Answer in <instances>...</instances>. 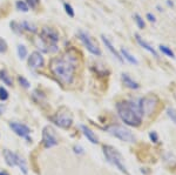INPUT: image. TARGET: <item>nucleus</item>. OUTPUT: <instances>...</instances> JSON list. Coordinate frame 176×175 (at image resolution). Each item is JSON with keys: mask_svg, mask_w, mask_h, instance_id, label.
Returning <instances> with one entry per match:
<instances>
[{"mask_svg": "<svg viewBox=\"0 0 176 175\" xmlns=\"http://www.w3.org/2000/svg\"><path fill=\"white\" fill-rule=\"evenodd\" d=\"M49 69L62 85H70L74 80L75 65L72 59L53 58L49 62Z\"/></svg>", "mask_w": 176, "mask_h": 175, "instance_id": "1", "label": "nucleus"}, {"mask_svg": "<svg viewBox=\"0 0 176 175\" xmlns=\"http://www.w3.org/2000/svg\"><path fill=\"white\" fill-rule=\"evenodd\" d=\"M116 109L119 117L126 125L132 127H138L141 125L143 115L140 109L139 104L134 101H121L116 104Z\"/></svg>", "mask_w": 176, "mask_h": 175, "instance_id": "2", "label": "nucleus"}, {"mask_svg": "<svg viewBox=\"0 0 176 175\" xmlns=\"http://www.w3.org/2000/svg\"><path fill=\"white\" fill-rule=\"evenodd\" d=\"M103 154H105V158L107 159V161L109 163H112L114 167H116L121 173H123L124 175H130L126 164L123 162L122 155L119 153L117 149H115L112 146H103Z\"/></svg>", "mask_w": 176, "mask_h": 175, "instance_id": "3", "label": "nucleus"}, {"mask_svg": "<svg viewBox=\"0 0 176 175\" xmlns=\"http://www.w3.org/2000/svg\"><path fill=\"white\" fill-rule=\"evenodd\" d=\"M159 104L160 101L156 95H147L142 98L139 102V107L142 112V115H146V117L153 115L157 109Z\"/></svg>", "mask_w": 176, "mask_h": 175, "instance_id": "4", "label": "nucleus"}, {"mask_svg": "<svg viewBox=\"0 0 176 175\" xmlns=\"http://www.w3.org/2000/svg\"><path fill=\"white\" fill-rule=\"evenodd\" d=\"M107 132L113 136L120 139L121 141H124V142H134L135 141L133 133L130 132L128 128H124L122 126H117V125L111 126V127L107 128Z\"/></svg>", "mask_w": 176, "mask_h": 175, "instance_id": "5", "label": "nucleus"}, {"mask_svg": "<svg viewBox=\"0 0 176 175\" xmlns=\"http://www.w3.org/2000/svg\"><path fill=\"white\" fill-rule=\"evenodd\" d=\"M4 158H5L6 163L11 167H14V166H18L20 170H22L24 174H27V166L25 160L22 159L20 155L13 153L12 150H8V149H5L4 150Z\"/></svg>", "mask_w": 176, "mask_h": 175, "instance_id": "6", "label": "nucleus"}, {"mask_svg": "<svg viewBox=\"0 0 176 175\" xmlns=\"http://www.w3.org/2000/svg\"><path fill=\"white\" fill-rule=\"evenodd\" d=\"M53 121L55 122V125H58L59 127L70 128L72 126V122H73V117H72V114L70 113V111H67L66 108H61L55 114V117H53Z\"/></svg>", "mask_w": 176, "mask_h": 175, "instance_id": "7", "label": "nucleus"}, {"mask_svg": "<svg viewBox=\"0 0 176 175\" xmlns=\"http://www.w3.org/2000/svg\"><path fill=\"white\" fill-rule=\"evenodd\" d=\"M79 35H80L81 41L83 43L85 47L87 48L92 54H94V55H101V51H100V48L97 46L96 41L88 34V33L83 32V31H80V32H79Z\"/></svg>", "mask_w": 176, "mask_h": 175, "instance_id": "8", "label": "nucleus"}, {"mask_svg": "<svg viewBox=\"0 0 176 175\" xmlns=\"http://www.w3.org/2000/svg\"><path fill=\"white\" fill-rule=\"evenodd\" d=\"M43 143L46 148L54 147L59 143V139L56 133L51 126H46L43 131Z\"/></svg>", "mask_w": 176, "mask_h": 175, "instance_id": "9", "label": "nucleus"}, {"mask_svg": "<svg viewBox=\"0 0 176 175\" xmlns=\"http://www.w3.org/2000/svg\"><path fill=\"white\" fill-rule=\"evenodd\" d=\"M40 41L43 43L46 46H51V45H55L59 41V34L58 32L51 28V27H43L41 34H40Z\"/></svg>", "mask_w": 176, "mask_h": 175, "instance_id": "10", "label": "nucleus"}, {"mask_svg": "<svg viewBox=\"0 0 176 175\" xmlns=\"http://www.w3.org/2000/svg\"><path fill=\"white\" fill-rule=\"evenodd\" d=\"M10 127L12 128V131L16 133V135H19V136H21V138H25L26 140L29 141L28 134L31 133V129L27 127L26 125L19 123V122H11V123H10Z\"/></svg>", "mask_w": 176, "mask_h": 175, "instance_id": "11", "label": "nucleus"}, {"mask_svg": "<svg viewBox=\"0 0 176 175\" xmlns=\"http://www.w3.org/2000/svg\"><path fill=\"white\" fill-rule=\"evenodd\" d=\"M28 65L31 68H40L43 65V57L40 52H33L28 59Z\"/></svg>", "mask_w": 176, "mask_h": 175, "instance_id": "12", "label": "nucleus"}, {"mask_svg": "<svg viewBox=\"0 0 176 175\" xmlns=\"http://www.w3.org/2000/svg\"><path fill=\"white\" fill-rule=\"evenodd\" d=\"M135 38H136V41L139 43V45L141 46V47L144 48L146 51H148V52H149L150 54H153V55H154V57H155L156 59H159V54H157V52H156L154 48L150 46L149 44L147 43V41H144L143 39L140 37L139 34H135Z\"/></svg>", "mask_w": 176, "mask_h": 175, "instance_id": "13", "label": "nucleus"}, {"mask_svg": "<svg viewBox=\"0 0 176 175\" xmlns=\"http://www.w3.org/2000/svg\"><path fill=\"white\" fill-rule=\"evenodd\" d=\"M101 39H102V41H103V44L106 45V47L108 48V51H111L113 55H114V57H115V58H116L119 61H121V62H122V61H123L122 57H121V55H120V53H119L116 49H115V47L112 45V43H111V41H109V40H108V39H107L105 35H102Z\"/></svg>", "mask_w": 176, "mask_h": 175, "instance_id": "14", "label": "nucleus"}, {"mask_svg": "<svg viewBox=\"0 0 176 175\" xmlns=\"http://www.w3.org/2000/svg\"><path fill=\"white\" fill-rule=\"evenodd\" d=\"M81 129H82V132H83V135H85L86 138L88 139V140H89L92 143H97V142H99V139H97V136L95 135V133L93 132L91 128H88L87 126L82 125V126H81Z\"/></svg>", "mask_w": 176, "mask_h": 175, "instance_id": "15", "label": "nucleus"}, {"mask_svg": "<svg viewBox=\"0 0 176 175\" xmlns=\"http://www.w3.org/2000/svg\"><path fill=\"white\" fill-rule=\"evenodd\" d=\"M122 81L123 84L127 86L128 88H132V90H138L140 88V85L136 82V81H134L128 74H122Z\"/></svg>", "mask_w": 176, "mask_h": 175, "instance_id": "16", "label": "nucleus"}, {"mask_svg": "<svg viewBox=\"0 0 176 175\" xmlns=\"http://www.w3.org/2000/svg\"><path fill=\"white\" fill-rule=\"evenodd\" d=\"M0 80L7 86L13 85V80H12L11 75L8 74V72H7L6 69H1V71H0Z\"/></svg>", "mask_w": 176, "mask_h": 175, "instance_id": "17", "label": "nucleus"}, {"mask_svg": "<svg viewBox=\"0 0 176 175\" xmlns=\"http://www.w3.org/2000/svg\"><path fill=\"white\" fill-rule=\"evenodd\" d=\"M121 54H122L123 58L126 59V60H127L128 62H130V64H134V65L139 64V61L136 60V58H135V57H133V55L129 53V52L127 51V49H126V48H122V49H121Z\"/></svg>", "mask_w": 176, "mask_h": 175, "instance_id": "18", "label": "nucleus"}, {"mask_svg": "<svg viewBox=\"0 0 176 175\" xmlns=\"http://www.w3.org/2000/svg\"><path fill=\"white\" fill-rule=\"evenodd\" d=\"M20 26L24 28V30H26L27 32H31V33H34L37 32V26L33 24V22H29V21H22L20 24Z\"/></svg>", "mask_w": 176, "mask_h": 175, "instance_id": "19", "label": "nucleus"}, {"mask_svg": "<svg viewBox=\"0 0 176 175\" xmlns=\"http://www.w3.org/2000/svg\"><path fill=\"white\" fill-rule=\"evenodd\" d=\"M160 51L165 54V55H167V57L175 59V53H174V52H173L168 46H165V45H160Z\"/></svg>", "mask_w": 176, "mask_h": 175, "instance_id": "20", "label": "nucleus"}, {"mask_svg": "<svg viewBox=\"0 0 176 175\" xmlns=\"http://www.w3.org/2000/svg\"><path fill=\"white\" fill-rule=\"evenodd\" d=\"M134 20H135V22H136V25L139 26L140 30H143L144 27H146V24H144L143 19L140 16V14H134Z\"/></svg>", "mask_w": 176, "mask_h": 175, "instance_id": "21", "label": "nucleus"}, {"mask_svg": "<svg viewBox=\"0 0 176 175\" xmlns=\"http://www.w3.org/2000/svg\"><path fill=\"white\" fill-rule=\"evenodd\" d=\"M18 54H19L20 59H25L27 57V48L24 45H19L18 46Z\"/></svg>", "mask_w": 176, "mask_h": 175, "instance_id": "22", "label": "nucleus"}, {"mask_svg": "<svg viewBox=\"0 0 176 175\" xmlns=\"http://www.w3.org/2000/svg\"><path fill=\"white\" fill-rule=\"evenodd\" d=\"M16 8L19 10V11H22V12H27L28 11V5H27L25 1H22V0H19V1H16Z\"/></svg>", "mask_w": 176, "mask_h": 175, "instance_id": "23", "label": "nucleus"}, {"mask_svg": "<svg viewBox=\"0 0 176 175\" xmlns=\"http://www.w3.org/2000/svg\"><path fill=\"white\" fill-rule=\"evenodd\" d=\"M167 114H168V117H170L171 120L176 123V109H174V108H168V109H167Z\"/></svg>", "mask_w": 176, "mask_h": 175, "instance_id": "24", "label": "nucleus"}, {"mask_svg": "<svg viewBox=\"0 0 176 175\" xmlns=\"http://www.w3.org/2000/svg\"><path fill=\"white\" fill-rule=\"evenodd\" d=\"M0 99L2 101H5L8 99V92L4 88V87H0Z\"/></svg>", "mask_w": 176, "mask_h": 175, "instance_id": "25", "label": "nucleus"}, {"mask_svg": "<svg viewBox=\"0 0 176 175\" xmlns=\"http://www.w3.org/2000/svg\"><path fill=\"white\" fill-rule=\"evenodd\" d=\"M65 10H66V13H67L70 18L74 16V11H73V8H72V6H70V4H67V2L65 4Z\"/></svg>", "mask_w": 176, "mask_h": 175, "instance_id": "26", "label": "nucleus"}, {"mask_svg": "<svg viewBox=\"0 0 176 175\" xmlns=\"http://www.w3.org/2000/svg\"><path fill=\"white\" fill-rule=\"evenodd\" d=\"M6 51H7V44L4 39L0 38V53H5Z\"/></svg>", "mask_w": 176, "mask_h": 175, "instance_id": "27", "label": "nucleus"}, {"mask_svg": "<svg viewBox=\"0 0 176 175\" xmlns=\"http://www.w3.org/2000/svg\"><path fill=\"white\" fill-rule=\"evenodd\" d=\"M18 80H19V82H20V85H21L22 87H25V88H29V82H28L24 76H19Z\"/></svg>", "mask_w": 176, "mask_h": 175, "instance_id": "28", "label": "nucleus"}, {"mask_svg": "<svg viewBox=\"0 0 176 175\" xmlns=\"http://www.w3.org/2000/svg\"><path fill=\"white\" fill-rule=\"evenodd\" d=\"M149 138H150V140L155 143L159 141V135L156 134V132H150L149 133Z\"/></svg>", "mask_w": 176, "mask_h": 175, "instance_id": "29", "label": "nucleus"}, {"mask_svg": "<svg viewBox=\"0 0 176 175\" xmlns=\"http://www.w3.org/2000/svg\"><path fill=\"white\" fill-rule=\"evenodd\" d=\"M27 2H28V5L31 6V8H37L39 0H27Z\"/></svg>", "mask_w": 176, "mask_h": 175, "instance_id": "30", "label": "nucleus"}, {"mask_svg": "<svg viewBox=\"0 0 176 175\" xmlns=\"http://www.w3.org/2000/svg\"><path fill=\"white\" fill-rule=\"evenodd\" d=\"M147 19H148L150 22H155V16H153L151 13H147Z\"/></svg>", "mask_w": 176, "mask_h": 175, "instance_id": "31", "label": "nucleus"}, {"mask_svg": "<svg viewBox=\"0 0 176 175\" xmlns=\"http://www.w3.org/2000/svg\"><path fill=\"white\" fill-rule=\"evenodd\" d=\"M167 4H168V5H169V6H171V7H173V2H171L170 0H168V1H167Z\"/></svg>", "mask_w": 176, "mask_h": 175, "instance_id": "32", "label": "nucleus"}, {"mask_svg": "<svg viewBox=\"0 0 176 175\" xmlns=\"http://www.w3.org/2000/svg\"><path fill=\"white\" fill-rule=\"evenodd\" d=\"M0 175H8V174L5 173V172H0Z\"/></svg>", "mask_w": 176, "mask_h": 175, "instance_id": "33", "label": "nucleus"}]
</instances>
